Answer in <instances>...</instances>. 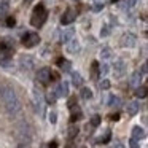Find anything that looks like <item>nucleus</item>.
<instances>
[{
    "label": "nucleus",
    "mask_w": 148,
    "mask_h": 148,
    "mask_svg": "<svg viewBox=\"0 0 148 148\" xmlns=\"http://www.w3.org/2000/svg\"><path fill=\"white\" fill-rule=\"evenodd\" d=\"M2 100H3V105L7 108V112L10 115H18L21 112V102L18 99L16 92H14L13 88L10 86H5L2 89Z\"/></svg>",
    "instance_id": "nucleus-1"
},
{
    "label": "nucleus",
    "mask_w": 148,
    "mask_h": 148,
    "mask_svg": "<svg viewBox=\"0 0 148 148\" xmlns=\"http://www.w3.org/2000/svg\"><path fill=\"white\" fill-rule=\"evenodd\" d=\"M46 18H48V11H46L45 5L43 3H38L32 11V18H30V24L34 27H42L45 24Z\"/></svg>",
    "instance_id": "nucleus-2"
},
{
    "label": "nucleus",
    "mask_w": 148,
    "mask_h": 148,
    "mask_svg": "<svg viewBox=\"0 0 148 148\" xmlns=\"http://www.w3.org/2000/svg\"><path fill=\"white\" fill-rule=\"evenodd\" d=\"M38 43H40L38 34H35V32H26L23 35V45L26 46V48H34V46H37Z\"/></svg>",
    "instance_id": "nucleus-3"
},
{
    "label": "nucleus",
    "mask_w": 148,
    "mask_h": 148,
    "mask_svg": "<svg viewBox=\"0 0 148 148\" xmlns=\"http://www.w3.org/2000/svg\"><path fill=\"white\" fill-rule=\"evenodd\" d=\"M16 135H18V138H19L21 142H26V143H29L30 140H32V132H30V127L27 124H21L19 127H18V131H16Z\"/></svg>",
    "instance_id": "nucleus-4"
},
{
    "label": "nucleus",
    "mask_w": 148,
    "mask_h": 148,
    "mask_svg": "<svg viewBox=\"0 0 148 148\" xmlns=\"http://www.w3.org/2000/svg\"><path fill=\"white\" fill-rule=\"evenodd\" d=\"M51 69H48V67H43V69H40L38 70V73H37V80L40 81V83H43V84H48L49 81H51Z\"/></svg>",
    "instance_id": "nucleus-5"
},
{
    "label": "nucleus",
    "mask_w": 148,
    "mask_h": 148,
    "mask_svg": "<svg viewBox=\"0 0 148 148\" xmlns=\"http://www.w3.org/2000/svg\"><path fill=\"white\" fill-rule=\"evenodd\" d=\"M113 73H115L116 78H121L126 73V62L123 59H118L115 62V65H113Z\"/></svg>",
    "instance_id": "nucleus-6"
},
{
    "label": "nucleus",
    "mask_w": 148,
    "mask_h": 148,
    "mask_svg": "<svg viewBox=\"0 0 148 148\" xmlns=\"http://www.w3.org/2000/svg\"><path fill=\"white\" fill-rule=\"evenodd\" d=\"M75 19H77V11H73V10H67V11H64V14H62L61 23L64 24V26H69V24H72Z\"/></svg>",
    "instance_id": "nucleus-7"
},
{
    "label": "nucleus",
    "mask_w": 148,
    "mask_h": 148,
    "mask_svg": "<svg viewBox=\"0 0 148 148\" xmlns=\"http://www.w3.org/2000/svg\"><path fill=\"white\" fill-rule=\"evenodd\" d=\"M53 89H54V92H56V96H58V97L69 96V83H67V81H61V83H59L56 88H53Z\"/></svg>",
    "instance_id": "nucleus-8"
},
{
    "label": "nucleus",
    "mask_w": 148,
    "mask_h": 148,
    "mask_svg": "<svg viewBox=\"0 0 148 148\" xmlns=\"http://www.w3.org/2000/svg\"><path fill=\"white\" fill-rule=\"evenodd\" d=\"M11 54H13V46L8 42L0 43V59L2 58H11Z\"/></svg>",
    "instance_id": "nucleus-9"
},
{
    "label": "nucleus",
    "mask_w": 148,
    "mask_h": 148,
    "mask_svg": "<svg viewBox=\"0 0 148 148\" xmlns=\"http://www.w3.org/2000/svg\"><path fill=\"white\" fill-rule=\"evenodd\" d=\"M142 77H143V75L140 73V70H135L134 73L131 75V78H129V84H131L132 88H138L140 86V81H142Z\"/></svg>",
    "instance_id": "nucleus-10"
},
{
    "label": "nucleus",
    "mask_w": 148,
    "mask_h": 148,
    "mask_svg": "<svg viewBox=\"0 0 148 148\" xmlns=\"http://www.w3.org/2000/svg\"><path fill=\"white\" fill-rule=\"evenodd\" d=\"M135 42H137V38H135L134 34H124V35H123V40H121L123 46H134Z\"/></svg>",
    "instance_id": "nucleus-11"
},
{
    "label": "nucleus",
    "mask_w": 148,
    "mask_h": 148,
    "mask_svg": "<svg viewBox=\"0 0 148 148\" xmlns=\"http://www.w3.org/2000/svg\"><path fill=\"white\" fill-rule=\"evenodd\" d=\"M21 67H23L24 70H30V69L34 67V59L30 58V56H23V58H21Z\"/></svg>",
    "instance_id": "nucleus-12"
},
{
    "label": "nucleus",
    "mask_w": 148,
    "mask_h": 148,
    "mask_svg": "<svg viewBox=\"0 0 148 148\" xmlns=\"http://www.w3.org/2000/svg\"><path fill=\"white\" fill-rule=\"evenodd\" d=\"M126 112H127V115L134 116L138 113V103L135 102V100H132V102H129L127 105H126Z\"/></svg>",
    "instance_id": "nucleus-13"
},
{
    "label": "nucleus",
    "mask_w": 148,
    "mask_h": 148,
    "mask_svg": "<svg viewBox=\"0 0 148 148\" xmlns=\"http://www.w3.org/2000/svg\"><path fill=\"white\" fill-rule=\"evenodd\" d=\"M145 131L140 127V126H135L134 129H132V138H135V140H142V138H145Z\"/></svg>",
    "instance_id": "nucleus-14"
},
{
    "label": "nucleus",
    "mask_w": 148,
    "mask_h": 148,
    "mask_svg": "<svg viewBox=\"0 0 148 148\" xmlns=\"http://www.w3.org/2000/svg\"><path fill=\"white\" fill-rule=\"evenodd\" d=\"M72 115H70V123H75V121H78V119H81V116H83V115H81V110L80 108H78V107H77V108H75V107H72Z\"/></svg>",
    "instance_id": "nucleus-15"
},
{
    "label": "nucleus",
    "mask_w": 148,
    "mask_h": 148,
    "mask_svg": "<svg viewBox=\"0 0 148 148\" xmlns=\"http://www.w3.org/2000/svg\"><path fill=\"white\" fill-rule=\"evenodd\" d=\"M73 34H75V32H73V29H67L64 34H62L61 42H62V43H69L70 40H73V38H72V37H73Z\"/></svg>",
    "instance_id": "nucleus-16"
},
{
    "label": "nucleus",
    "mask_w": 148,
    "mask_h": 148,
    "mask_svg": "<svg viewBox=\"0 0 148 148\" xmlns=\"http://www.w3.org/2000/svg\"><path fill=\"white\" fill-rule=\"evenodd\" d=\"M99 75H100V70H99V62L94 61L92 64H91V77H92L94 80H97V78H99Z\"/></svg>",
    "instance_id": "nucleus-17"
},
{
    "label": "nucleus",
    "mask_w": 148,
    "mask_h": 148,
    "mask_svg": "<svg viewBox=\"0 0 148 148\" xmlns=\"http://www.w3.org/2000/svg\"><path fill=\"white\" fill-rule=\"evenodd\" d=\"M78 49H80V45H78L77 40H70V42L67 43V51L69 53H77Z\"/></svg>",
    "instance_id": "nucleus-18"
},
{
    "label": "nucleus",
    "mask_w": 148,
    "mask_h": 148,
    "mask_svg": "<svg viewBox=\"0 0 148 148\" xmlns=\"http://www.w3.org/2000/svg\"><path fill=\"white\" fill-rule=\"evenodd\" d=\"M72 81H73L75 86H81V84H83V78H81V75L78 73V72H73V73H72Z\"/></svg>",
    "instance_id": "nucleus-19"
},
{
    "label": "nucleus",
    "mask_w": 148,
    "mask_h": 148,
    "mask_svg": "<svg viewBox=\"0 0 148 148\" xmlns=\"http://www.w3.org/2000/svg\"><path fill=\"white\" fill-rule=\"evenodd\" d=\"M58 65H59L61 69H64V70H70V62L65 61L64 58H59V59H58Z\"/></svg>",
    "instance_id": "nucleus-20"
},
{
    "label": "nucleus",
    "mask_w": 148,
    "mask_h": 148,
    "mask_svg": "<svg viewBox=\"0 0 148 148\" xmlns=\"http://www.w3.org/2000/svg\"><path fill=\"white\" fill-rule=\"evenodd\" d=\"M81 97H83L84 100H89L91 97H92V91H91L89 88H81Z\"/></svg>",
    "instance_id": "nucleus-21"
},
{
    "label": "nucleus",
    "mask_w": 148,
    "mask_h": 148,
    "mask_svg": "<svg viewBox=\"0 0 148 148\" xmlns=\"http://www.w3.org/2000/svg\"><path fill=\"white\" fill-rule=\"evenodd\" d=\"M78 131H80V129H78V126H70V127H69V132H67L69 138H75L78 135Z\"/></svg>",
    "instance_id": "nucleus-22"
},
{
    "label": "nucleus",
    "mask_w": 148,
    "mask_h": 148,
    "mask_svg": "<svg viewBox=\"0 0 148 148\" xmlns=\"http://www.w3.org/2000/svg\"><path fill=\"white\" fill-rule=\"evenodd\" d=\"M46 100H48L49 103H54L56 100H58V96H56V92H54V89H51V91H48V94H46Z\"/></svg>",
    "instance_id": "nucleus-23"
},
{
    "label": "nucleus",
    "mask_w": 148,
    "mask_h": 148,
    "mask_svg": "<svg viewBox=\"0 0 148 148\" xmlns=\"http://www.w3.org/2000/svg\"><path fill=\"white\" fill-rule=\"evenodd\" d=\"M100 58H102V59H108V58H112V49H110L108 46L102 48V51H100Z\"/></svg>",
    "instance_id": "nucleus-24"
},
{
    "label": "nucleus",
    "mask_w": 148,
    "mask_h": 148,
    "mask_svg": "<svg viewBox=\"0 0 148 148\" xmlns=\"http://www.w3.org/2000/svg\"><path fill=\"white\" fill-rule=\"evenodd\" d=\"M135 94H137V97H140V99H145V97H147V86H138Z\"/></svg>",
    "instance_id": "nucleus-25"
},
{
    "label": "nucleus",
    "mask_w": 148,
    "mask_h": 148,
    "mask_svg": "<svg viewBox=\"0 0 148 148\" xmlns=\"http://www.w3.org/2000/svg\"><path fill=\"white\" fill-rule=\"evenodd\" d=\"M110 137H112V132L107 131V132H105V135H103V137H100L97 142H99V143H107V142L110 140Z\"/></svg>",
    "instance_id": "nucleus-26"
},
{
    "label": "nucleus",
    "mask_w": 148,
    "mask_h": 148,
    "mask_svg": "<svg viewBox=\"0 0 148 148\" xmlns=\"http://www.w3.org/2000/svg\"><path fill=\"white\" fill-rule=\"evenodd\" d=\"M99 124H100V116L99 115H94L92 118H91V126H92V127H97Z\"/></svg>",
    "instance_id": "nucleus-27"
},
{
    "label": "nucleus",
    "mask_w": 148,
    "mask_h": 148,
    "mask_svg": "<svg viewBox=\"0 0 148 148\" xmlns=\"http://www.w3.org/2000/svg\"><path fill=\"white\" fill-rule=\"evenodd\" d=\"M108 105H119V99L116 96H110V102H108Z\"/></svg>",
    "instance_id": "nucleus-28"
},
{
    "label": "nucleus",
    "mask_w": 148,
    "mask_h": 148,
    "mask_svg": "<svg viewBox=\"0 0 148 148\" xmlns=\"http://www.w3.org/2000/svg\"><path fill=\"white\" fill-rule=\"evenodd\" d=\"M7 11H8V3H7V2L0 3V16H2V14H5Z\"/></svg>",
    "instance_id": "nucleus-29"
},
{
    "label": "nucleus",
    "mask_w": 148,
    "mask_h": 148,
    "mask_svg": "<svg viewBox=\"0 0 148 148\" xmlns=\"http://www.w3.org/2000/svg\"><path fill=\"white\" fill-rule=\"evenodd\" d=\"M108 88H110V81L108 80H102V81H100V89L107 91Z\"/></svg>",
    "instance_id": "nucleus-30"
},
{
    "label": "nucleus",
    "mask_w": 148,
    "mask_h": 148,
    "mask_svg": "<svg viewBox=\"0 0 148 148\" xmlns=\"http://www.w3.org/2000/svg\"><path fill=\"white\" fill-rule=\"evenodd\" d=\"M14 24H16V21H14V18H7V26L8 27H14Z\"/></svg>",
    "instance_id": "nucleus-31"
},
{
    "label": "nucleus",
    "mask_w": 148,
    "mask_h": 148,
    "mask_svg": "<svg viewBox=\"0 0 148 148\" xmlns=\"http://www.w3.org/2000/svg\"><path fill=\"white\" fill-rule=\"evenodd\" d=\"M129 145H131V148H140L138 147V140H135V138H131V140H129Z\"/></svg>",
    "instance_id": "nucleus-32"
},
{
    "label": "nucleus",
    "mask_w": 148,
    "mask_h": 148,
    "mask_svg": "<svg viewBox=\"0 0 148 148\" xmlns=\"http://www.w3.org/2000/svg\"><path fill=\"white\" fill-rule=\"evenodd\" d=\"M99 70H100V75H107V72H108V65L103 64L102 67H99Z\"/></svg>",
    "instance_id": "nucleus-33"
},
{
    "label": "nucleus",
    "mask_w": 148,
    "mask_h": 148,
    "mask_svg": "<svg viewBox=\"0 0 148 148\" xmlns=\"http://www.w3.org/2000/svg\"><path fill=\"white\" fill-rule=\"evenodd\" d=\"M110 148H124V145H123L121 142L116 140V142H113V143H112V147H110Z\"/></svg>",
    "instance_id": "nucleus-34"
},
{
    "label": "nucleus",
    "mask_w": 148,
    "mask_h": 148,
    "mask_svg": "<svg viewBox=\"0 0 148 148\" xmlns=\"http://www.w3.org/2000/svg\"><path fill=\"white\" fill-rule=\"evenodd\" d=\"M100 34H102V37H105V35H108L110 34V26H105L102 30H100Z\"/></svg>",
    "instance_id": "nucleus-35"
},
{
    "label": "nucleus",
    "mask_w": 148,
    "mask_h": 148,
    "mask_svg": "<svg viewBox=\"0 0 148 148\" xmlns=\"http://www.w3.org/2000/svg\"><path fill=\"white\" fill-rule=\"evenodd\" d=\"M138 2H140V0H127V7H129V8H132V7H135V5L138 3Z\"/></svg>",
    "instance_id": "nucleus-36"
},
{
    "label": "nucleus",
    "mask_w": 148,
    "mask_h": 148,
    "mask_svg": "<svg viewBox=\"0 0 148 148\" xmlns=\"http://www.w3.org/2000/svg\"><path fill=\"white\" fill-rule=\"evenodd\" d=\"M75 103H77V97H70V100H69V107H75Z\"/></svg>",
    "instance_id": "nucleus-37"
},
{
    "label": "nucleus",
    "mask_w": 148,
    "mask_h": 148,
    "mask_svg": "<svg viewBox=\"0 0 148 148\" xmlns=\"http://www.w3.org/2000/svg\"><path fill=\"white\" fill-rule=\"evenodd\" d=\"M49 121H51L53 124L56 123V113H54V112H51V113H49Z\"/></svg>",
    "instance_id": "nucleus-38"
},
{
    "label": "nucleus",
    "mask_w": 148,
    "mask_h": 148,
    "mask_svg": "<svg viewBox=\"0 0 148 148\" xmlns=\"http://www.w3.org/2000/svg\"><path fill=\"white\" fill-rule=\"evenodd\" d=\"M147 70H148L147 64H143V65H142V72H140V73H142V75H147Z\"/></svg>",
    "instance_id": "nucleus-39"
},
{
    "label": "nucleus",
    "mask_w": 148,
    "mask_h": 148,
    "mask_svg": "<svg viewBox=\"0 0 148 148\" xmlns=\"http://www.w3.org/2000/svg\"><path fill=\"white\" fill-rule=\"evenodd\" d=\"M48 148H58V142H51V143L48 145Z\"/></svg>",
    "instance_id": "nucleus-40"
},
{
    "label": "nucleus",
    "mask_w": 148,
    "mask_h": 148,
    "mask_svg": "<svg viewBox=\"0 0 148 148\" xmlns=\"http://www.w3.org/2000/svg\"><path fill=\"white\" fill-rule=\"evenodd\" d=\"M102 8H103V5H100V3H97V5H96V7H94V10H96V11H99V10H102Z\"/></svg>",
    "instance_id": "nucleus-41"
},
{
    "label": "nucleus",
    "mask_w": 148,
    "mask_h": 148,
    "mask_svg": "<svg viewBox=\"0 0 148 148\" xmlns=\"http://www.w3.org/2000/svg\"><path fill=\"white\" fill-rule=\"evenodd\" d=\"M110 119H113V121H116V119H119V115H112V116H110Z\"/></svg>",
    "instance_id": "nucleus-42"
},
{
    "label": "nucleus",
    "mask_w": 148,
    "mask_h": 148,
    "mask_svg": "<svg viewBox=\"0 0 148 148\" xmlns=\"http://www.w3.org/2000/svg\"><path fill=\"white\" fill-rule=\"evenodd\" d=\"M67 148H77V145H73V143H70V145H67Z\"/></svg>",
    "instance_id": "nucleus-43"
},
{
    "label": "nucleus",
    "mask_w": 148,
    "mask_h": 148,
    "mask_svg": "<svg viewBox=\"0 0 148 148\" xmlns=\"http://www.w3.org/2000/svg\"><path fill=\"white\" fill-rule=\"evenodd\" d=\"M16 148H26V147H24V145H19V147H16Z\"/></svg>",
    "instance_id": "nucleus-44"
},
{
    "label": "nucleus",
    "mask_w": 148,
    "mask_h": 148,
    "mask_svg": "<svg viewBox=\"0 0 148 148\" xmlns=\"http://www.w3.org/2000/svg\"><path fill=\"white\" fill-rule=\"evenodd\" d=\"M42 148H48V145H43V147Z\"/></svg>",
    "instance_id": "nucleus-45"
},
{
    "label": "nucleus",
    "mask_w": 148,
    "mask_h": 148,
    "mask_svg": "<svg viewBox=\"0 0 148 148\" xmlns=\"http://www.w3.org/2000/svg\"><path fill=\"white\" fill-rule=\"evenodd\" d=\"M112 2H113V3H115V2H118V0H112Z\"/></svg>",
    "instance_id": "nucleus-46"
},
{
    "label": "nucleus",
    "mask_w": 148,
    "mask_h": 148,
    "mask_svg": "<svg viewBox=\"0 0 148 148\" xmlns=\"http://www.w3.org/2000/svg\"><path fill=\"white\" fill-rule=\"evenodd\" d=\"M26 2H30V0H26Z\"/></svg>",
    "instance_id": "nucleus-47"
}]
</instances>
